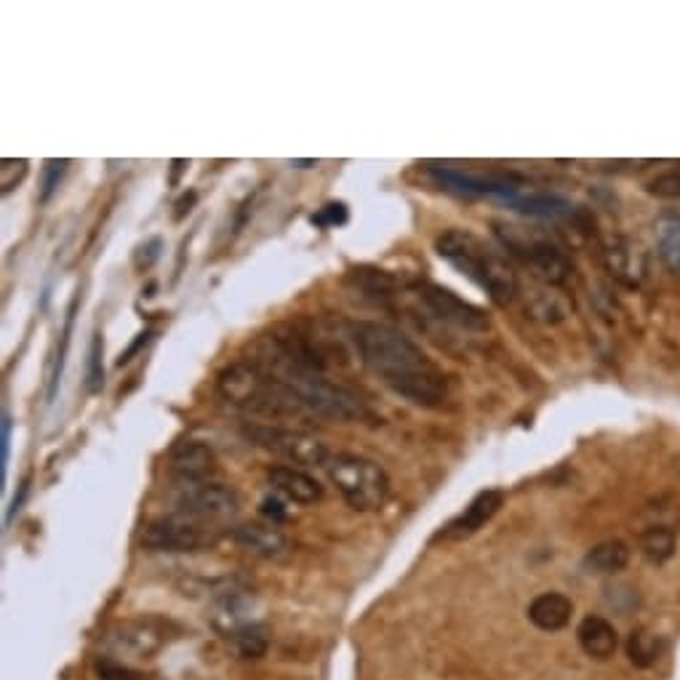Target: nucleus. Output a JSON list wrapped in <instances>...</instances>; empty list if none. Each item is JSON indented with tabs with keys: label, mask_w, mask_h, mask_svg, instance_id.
Masks as SVG:
<instances>
[{
	"label": "nucleus",
	"mask_w": 680,
	"mask_h": 680,
	"mask_svg": "<svg viewBox=\"0 0 680 680\" xmlns=\"http://www.w3.org/2000/svg\"><path fill=\"white\" fill-rule=\"evenodd\" d=\"M654 235H657L659 259H662L667 270L680 272V214L667 212L659 216Z\"/></svg>",
	"instance_id": "23"
},
{
	"label": "nucleus",
	"mask_w": 680,
	"mask_h": 680,
	"mask_svg": "<svg viewBox=\"0 0 680 680\" xmlns=\"http://www.w3.org/2000/svg\"><path fill=\"white\" fill-rule=\"evenodd\" d=\"M216 469V456L206 443L187 441L171 451V475L180 483H201L208 481Z\"/></svg>",
	"instance_id": "17"
},
{
	"label": "nucleus",
	"mask_w": 680,
	"mask_h": 680,
	"mask_svg": "<svg viewBox=\"0 0 680 680\" xmlns=\"http://www.w3.org/2000/svg\"><path fill=\"white\" fill-rule=\"evenodd\" d=\"M435 251L443 262L481 285L497 307H507L518 296V276L512 265L475 233L449 227L435 238Z\"/></svg>",
	"instance_id": "2"
},
{
	"label": "nucleus",
	"mask_w": 680,
	"mask_h": 680,
	"mask_svg": "<svg viewBox=\"0 0 680 680\" xmlns=\"http://www.w3.org/2000/svg\"><path fill=\"white\" fill-rule=\"evenodd\" d=\"M28 169L30 163L22 161V158H19V161H11V158H3V161H0V184H3V195H9L11 190L28 176Z\"/></svg>",
	"instance_id": "31"
},
{
	"label": "nucleus",
	"mask_w": 680,
	"mask_h": 680,
	"mask_svg": "<svg viewBox=\"0 0 680 680\" xmlns=\"http://www.w3.org/2000/svg\"><path fill=\"white\" fill-rule=\"evenodd\" d=\"M353 345L360 360L385 379L390 390L417 406H438L446 398V379L422 347L398 328L360 321L353 326Z\"/></svg>",
	"instance_id": "1"
},
{
	"label": "nucleus",
	"mask_w": 680,
	"mask_h": 680,
	"mask_svg": "<svg viewBox=\"0 0 680 680\" xmlns=\"http://www.w3.org/2000/svg\"><path fill=\"white\" fill-rule=\"evenodd\" d=\"M313 225L317 227H342L347 225V206L345 203H328L321 212L313 214Z\"/></svg>",
	"instance_id": "34"
},
{
	"label": "nucleus",
	"mask_w": 680,
	"mask_h": 680,
	"mask_svg": "<svg viewBox=\"0 0 680 680\" xmlns=\"http://www.w3.org/2000/svg\"><path fill=\"white\" fill-rule=\"evenodd\" d=\"M608 272L625 285H640L646 278V253L633 240H614L606 251Z\"/></svg>",
	"instance_id": "19"
},
{
	"label": "nucleus",
	"mask_w": 680,
	"mask_h": 680,
	"mask_svg": "<svg viewBox=\"0 0 680 680\" xmlns=\"http://www.w3.org/2000/svg\"><path fill=\"white\" fill-rule=\"evenodd\" d=\"M267 483L272 486V492H278L294 505H315L323 497V486L317 483L307 469L291 467V465H278L267 473Z\"/></svg>",
	"instance_id": "16"
},
{
	"label": "nucleus",
	"mask_w": 680,
	"mask_h": 680,
	"mask_svg": "<svg viewBox=\"0 0 680 680\" xmlns=\"http://www.w3.org/2000/svg\"><path fill=\"white\" fill-rule=\"evenodd\" d=\"M411 291H414L419 302H422L438 321L449 323V326L462 328V332H486V328L492 326L486 310H481L478 304L473 302H465V299L456 296L454 291L443 289V285L422 281L414 283Z\"/></svg>",
	"instance_id": "10"
},
{
	"label": "nucleus",
	"mask_w": 680,
	"mask_h": 680,
	"mask_svg": "<svg viewBox=\"0 0 680 680\" xmlns=\"http://www.w3.org/2000/svg\"><path fill=\"white\" fill-rule=\"evenodd\" d=\"M262 515H267V518H270V524H276V526L281 524V520L289 518V512H285L283 501L281 499H272V497H267L262 501Z\"/></svg>",
	"instance_id": "37"
},
{
	"label": "nucleus",
	"mask_w": 680,
	"mask_h": 680,
	"mask_svg": "<svg viewBox=\"0 0 680 680\" xmlns=\"http://www.w3.org/2000/svg\"><path fill=\"white\" fill-rule=\"evenodd\" d=\"M161 238H150L148 244L139 246L137 253H133V265H137V270H150L152 265H155V259L161 257Z\"/></svg>",
	"instance_id": "35"
},
{
	"label": "nucleus",
	"mask_w": 680,
	"mask_h": 680,
	"mask_svg": "<svg viewBox=\"0 0 680 680\" xmlns=\"http://www.w3.org/2000/svg\"><path fill=\"white\" fill-rule=\"evenodd\" d=\"M270 377L278 379L310 417L353 422V419L364 414L358 396L349 392L347 387L326 379V374L302 371V368H278V371H270Z\"/></svg>",
	"instance_id": "5"
},
{
	"label": "nucleus",
	"mask_w": 680,
	"mask_h": 680,
	"mask_svg": "<svg viewBox=\"0 0 680 680\" xmlns=\"http://www.w3.org/2000/svg\"><path fill=\"white\" fill-rule=\"evenodd\" d=\"M662 654V640L657 635H651L648 630H635L630 638H627V657L635 667L646 670L651 667Z\"/></svg>",
	"instance_id": "25"
},
{
	"label": "nucleus",
	"mask_w": 680,
	"mask_h": 680,
	"mask_svg": "<svg viewBox=\"0 0 680 680\" xmlns=\"http://www.w3.org/2000/svg\"><path fill=\"white\" fill-rule=\"evenodd\" d=\"M195 201H198V195L193 193V190H190L187 195H182L180 201H176V212H174V219L180 222V219H184V216H187L190 212H193V206H195Z\"/></svg>",
	"instance_id": "39"
},
{
	"label": "nucleus",
	"mask_w": 680,
	"mask_h": 680,
	"mask_svg": "<svg viewBox=\"0 0 680 680\" xmlns=\"http://www.w3.org/2000/svg\"><path fill=\"white\" fill-rule=\"evenodd\" d=\"M648 193L657 198H680V166L665 171L657 180L648 184Z\"/></svg>",
	"instance_id": "32"
},
{
	"label": "nucleus",
	"mask_w": 680,
	"mask_h": 680,
	"mask_svg": "<svg viewBox=\"0 0 680 680\" xmlns=\"http://www.w3.org/2000/svg\"><path fill=\"white\" fill-rule=\"evenodd\" d=\"M75 310H78V296L73 299V304H69V310H67L65 332H62V353H56L54 371H51L48 400H54V398H56V390H60V382H62V368H65V355H67V345H69V334H73V323H75Z\"/></svg>",
	"instance_id": "29"
},
{
	"label": "nucleus",
	"mask_w": 680,
	"mask_h": 680,
	"mask_svg": "<svg viewBox=\"0 0 680 680\" xmlns=\"http://www.w3.org/2000/svg\"><path fill=\"white\" fill-rule=\"evenodd\" d=\"M94 672H97L99 680H144L137 670H131L129 665L118 662L112 657H99L94 662Z\"/></svg>",
	"instance_id": "30"
},
{
	"label": "nucleus",
	"mask_w": 680,
	"mask_h": 680,
	"mask_svg": "<svg viewBox=\"0 0 680 680\" xmlns=\"http://www.w3.org/2000/svg\"><path fill=\"white\" fill-rule=\"evenodd\" d=\"M494 233H497L501 249L524 267H529L539 281L548 285H565L574 276V265H571L561 240L542 230V227L518 225V222H494Z\"/></svg>",
	"instance_id": "4"
},
{
	"label": "nucleus",
	"mask_w": 680,
	"mask_h": 680,
	"mask_svg": "<svg viewBox=\"0 0 680 680\" xmlns=\"http://www.w3.org/2000/svg\"><path fill=\"white\" fill-rule=\"evenodd\" d=\"M233 542L251 555L276 561L289 552V539L276 524H240L230 531Z\"/></svg>",
	"instance_id": "15"
},
{
	"label": "nucleus",
	"mask_w": 680,
	"mask_h": 680,
	"mask_svg": "<svg viewBox=\"0 0 680 680\" xmlns=\"http://www.w3.org/2000/svg\"><path fill=\"white\" fill-rule=\"evenodd\" d=\"M253 595L249 590L244 587H230V590H222L219 595H216L214 606H212V627L216 633L227 635V638H235L240 630H246V627L259 625L257 619H253Z\"/></svg>",
	"instance_id": "13"
},
{
	"label": "nucleus",
	"mask_w": 680,
	"mask_h": 680,
	"mask_svg": "<svg viewBox=\"0 0 680 680\" xmlns=\"http://www.w3.org/2000/svg\"><path fill=\"white\" fill-rule=\"evenodd\" d=\"M576 640H580L582 651L587 657L597 659V662H606L619 648V633L608 619L603 616H584L582 625L576 627Z\"/></svg>",
	"instance_id": "18"
},
{
	"label": "nucleus",
	"mask_w": 680,
	"mask_h": 680,
	"mask_svg": "<svg viewBox=\"0 0 680 680\" xmlns=\"http://www.w3.org/2000/svg\"><path fill=\"white\" fill-rule=\"evenodd\" d=\"M67 166H69V161H48L46 166H43V193H41L43 203H46L51 195L56 193L62 176L67 174Z\"/></svg>",
	"instance_id": "33"
},
{
	"label": "nucleus",
	"mask_w": 680,
	"mask_h": 680,
	"mask_svg": "<svg viewBox=\"0 0 680 680\" xmlns=\"http://www.w3.org/2000/svg\"><path fill=\"white\" fill-rule=\"evenodd\" d=\"M526 310H529L533 317H542V321L548 323H558L565 317L563 299L552 294V291H537V296H533L531 304H526Z\"/></svg>",
	"instance_id": "28"
},
{
	"label": "nucleus",
	"mask_w": 680,
	"mask_h": 680,
	"mask_svg": "<svg viewBox=\"0 0 680 680\" xmlns=\"http://www.w3.org/2000/svg\"><path fill=\"white\" fill-rule=\"evenodd\" d=\"M510 206L515 212L526 216H539V219H565L574 214V206L561 195L550 193H520Z\"/></svg>",
	"instance_id": "22"
},
{
	"label": "nucleus",
	"mask_w": 680,
	"mask_h": 680,
	"mask_svg": "<svg viewBox=\"0 0 680 680\" xmlns=\"http://www.w3.org/2000/svg\"><path fill=\"white\" fill-rule=\"evenodd\" d=\"M501 501H505V494L497 492V488L481 492L478 497L465 507V512H460L454 520H449V524L443 526V531L438 533L435 539L438 542H462V539H469L499 512Z\"/></svg>",
	"instance_id": "14"
},
{
	"label": "nucleus",
	"mask_w": 680,
	"mask_h": 680,
	"mask_svg": "<svg viewBox=\"0 0 680 680\" xmlns=\"http://www.w3.org/2000/svg\"><path fill=\"white\" fill-rule=\"evenodd\" d=\"M150 339H152V332H144V334H139V336H137V342H131V347H129V349H126V353H123V355H120V358H118V366H126V364H129V360L133 358V355H137V353H139V349H142L144 345H148V342H150Z\"/></svg>",
	"instance_id": "38"
},
{
	"label": "nucleus",
	"mask_w": 680,
	"mask_h": 680,
	"mask_svg": "<svg viewBox=\"0 0 680 680\" xmlns=\"http://www.w3.org/2000/svg\"><path fill=\"white\" fill-rule=\"evenodd\" d=\"M235 648H238V654L244 659H259L267 654V646H270V640H267V633L262 625H251L246 627V630H240L233 638Z\"/></svg>",
	"instance_id": "26"
},
{
	"label": "nucleus",
	"mask_w": 680,
	"mask_h": 680,
	"mask_svg": "<svg viewBox=\"0 0 680 680\" xmlns=\"http://www.w3.org/2000/svg\"><path fill=\"white\" fill-rule=\"evenodd\" d=\"M169 622L158 616H137V619L123 622L110 635V644L118 654L133 659H150L169 644Z\"/></svg>",
	"instance_id": "11"
},
{
	"label": "nucleus",
	"mask_w": 680,
	"mask_h": 680,
	"mask_svg": "<svg viewBox=\"0 0 680 680\" xmlns=\"http://www.w3.org/2000/svg\"><path fill=\"white\" fill-rule=\"evenodd\" d=\"M428 174L441 190L465 195V198H483V195H492V198L512 203L520 195V190L515 187L512 182L499 180V176H481L473 174V171H462L451 166H428Z\"/></svg>",
	"instance_id": "12"
},
{
	"label": "nucleus",
	"mask_w": 680,
	"mask_h": 680,
	"mask_svg": "<svg viewBox=\"0 0 680 680\" xmlns=\"http://www.w3.org/2000/svg\"><path fill=\"white\" fill-rule=\"evenodd\" d=\"M11 422L9 414H3V435H0V481H6V465H9V451H11Z\"/></svg>",
	"instance_id": "36"
},
{
	"label": "nucleus",
	"mask_w": 680,
	"mask_h": 680,
	"mask_svg": "<svg viewBox=\"0 0 680 680\" xmlns=\"http://www.w3.org/2000/svg\"><path fill=\"white\" fill-rule=\"evenodd\" d=\"M28 486H30V481H22V488H19V497H14V501H11V510H9V520L14 518L17 515V510H19V505H22V499H24V494H28Z\"/></svg>",
	"instance_id": "40"
},
{
	"label": "nucleus",
	"mask_w": 680,
	"mask_h": 680,
	"mask_svg": "<svg viewBox=\"0 0 680 680\" xmlns=\"http://www.w3.org/2000/svg\"><path fill=\"white\" fill-rule=\"evenodd\" d=\"M244 432L253 446L281 456V460H285L294 467H317L328 462L326 443L304 430L270 428V424H246Z\"/></svg>",
	"instance_id": "7"
},
{
	"label": "nucleus",
	"mask_w": 680,
	"mask_h": 680,
	"mask_svg": "<svg viewBox=\"0 0 680 680\" xmlns=\"http://www.w3.org/2000/svg\"><path fill=\"white\" fill-rule=\"evenodd\" d=\"M180 512L201 524H216V520H230L240 510L238 492L225 483H180V497H176Z\"/></svg>",
	"instance_id": "9"
},
{
	"label": "nucleus",
	"mask_w": 680,
	"mask_h": 680,
	"mask_svg": "<svg viewBox=\"0 0 680 680\" xmlns=\"http://www.w3.org/2000/svg\"><path fill=\"white\" fill-rule=\"evenodd\" d=\"M627 563H630V548H627L622 539H608V542L595 544L582 561L587 574H601V576L619 574V571L627 569Z\"/></svg>",
	"instance_id": "21"
},
{
	"label": "nucleus",
	"mask_w": 680,
	"mask_h": 680,
	"mask_svg": "<svg viewBox=\"0 0 680 680\" xmlns=\"http://www.w3.org/2000/svg\"><path fill=\"white\" fill-rule=\"evenodd\" d=\"M640 552L646 555V561L657 565L670 561L672 552H676V533L667 526H651V529L640 533Z\"/></svg>",
	"instance_id": "24"
},
{
	"label": "nucleus",
	"mask_w": 680,
	"mask_h": 680,
	"mask_svg": "<svg viewBox=\"0 0 680 680\" xmlns=\"http://www.w3.org/2000/svg\"><path fill=\"white\" fill-rule=\"evenodd\" d=\"M105 342H101V334H94L91 349H88V364H86V390L91 396L105 387Z\"/></svg>",
	"instance_id": "27"
},
{
	"label": "nucleus",
	"mask_w": 680,
	"mask_h": 680,
	"mask_svg": "<svg viewBox=\"0 0 680 680\" xmlns=\"http://www.w3.org/2000/svg\"><path fill=\"white\" fill-rule=\"evenodd\" d=\"M574 614V603L563 593H542L529 603V622L537 630L558 633L563 630Z\"/></svg>",
	"instance_id": "20"
},
{
	"label": "nucleus",
	"mask_w": 680,
	"mask_h": 680,
	"mask_svg": "<svg viewBox=\"0 0 680 680\" xmlns=\"http://www.w3.org/2000/svg\"><path fill=\"white\" fill-rule=\"evenodd\" d=\"M214 537L201 520L176 512L144 526L139 544L148 552H198L212 544Z\"/></svg>",
	"instance_id": "8"
},
{
	"label": "nucleus",
	"mask_w": 680,
	"mask_h": 680,
	"mask_svg": "<svg viewBox=\"0 0 680 680\" xmlns=\"http://www.w3.org/2000/svg\"><path fill=\"white\" fill-rule=\"evenodd\" d=\"M216 387H219L222 398L230 400L233 406H238L251 417H310L278 379H272L251 360H240V364L222 368L219 377H216Z\"/></svg>",
	"instance_id": "3"
},
{
	"label": "nucleus",
	"mask_w": 680,
	"mask_h": 680,
	"mask_svg": "<svg viewBox=\"0 0 680 680\" xmlns=\"http://www.w3.org/2000/svg\"><path fill=\"white\" fill-rule=\"evenodd\" d=\"M328 481L353 510H379L390 497V478L379 462L358 454H339L328 462Z\"/></svg>",
	"instance_id": "6"
},
{
	"label": "nucleus",
	"mask_w": 680,
	"mask_h": 680,
	"mask_svg": "<svg viewBox=\"0 0 680 680\" xmlns=\"http://www.w3.org/2000/svg\"><path fill=\"white\" fill-rule=\"evenodd\" d=\"M294 166H299V169H310V166H315V161H294Z\"/></svg>",
	"instance_id": "41"
}]
</instances>
